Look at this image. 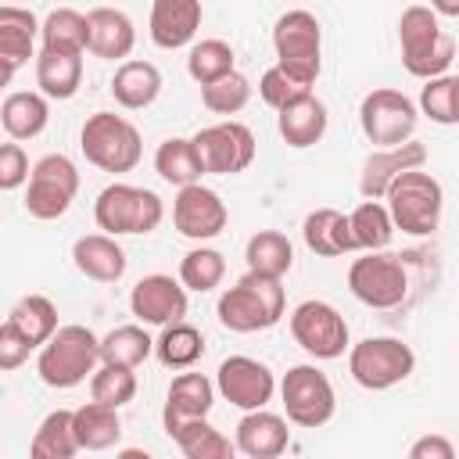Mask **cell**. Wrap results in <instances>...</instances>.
Masks as SVG:
<instances>
[{"mask_svg": "<svg viewBox=\"0 0 459 459\" xmlns=\"http://www.w3.org/2000/svg\"><path fill=\"white\" fill-rule=\"evenodd\" d=\"M32 351H36L32 341H29L11 319H4V326H0V369H4V373L18 369Z\"/></svg>", "mask_w": 459, "mask_h": 459, "instance_id": "cell-47", "label": "cell"}, {"mask_svg": "<svg viewBox=\"0 0 459 459\" xmlns=\"http://www.w3.org/2000/svg\"><path fill=\"white\" fill-rule=\"evenodd\" d=\"M154 355V337L143 330V323H122L115 330H108L100 337V362H115V366H143Z\"/></svg>", "mask_w": 459, "mask_h": 459, "instance_id": "cell-36", "label": "cell"}, {"mask_svg": "<svg viewBox=\"0 0 459 459\" xmlns=\"http://www.w3.org/2000/svg\"><path fill=\"white\" fill-rule=\"evenodd\" d=\"M301 240L312 255L319 258H341L355 251V237H351V219L337 208H316L305 215L301 222Z\"/></svg>", "mask_w": 459, "mask_h": 459, "instance_id": "cell-26", "label": "cell"}, {"mask_svg": "<svg viewBox=\"0 0 459 459\" xmlns=\"http://www.w3.org/2000/svg\"><path fill=\"white\" fill-rule=\"evenodd\" d=\"M237 68V54H233V47L226 43V39H197L194 47H190V54H186V72H190V79L197 82V86H208V82H215V79H222V75H230Z\"/></svg>", "mask_w": 459, "mask_h": 459, "instance_id": "cell-40", "label": "cell"}, {"mask_svg": "<svg viewBox=\"0 0 459 459\" xmlns=\"http://www.w3.org/2000/svg\"><path fill=\"white\" fill-rule=\"evenodd\" d=\"M273 50H276V65H283L290 75L316 86V79L323 72V25H319V18L305 7L283 11L273 25Z\"/></svg>", "mask_w": 459, "mask_h": 459, "instance_id": "cell-8", "label": "cell"}, {"mask_svg": "<svg viewBox=\"0 0 459 459\" xmlns=\"http://www.w3.org/2000/svg\"><path fill=\"white\" fill-rule=\"evenodd\" d=\"M455 126H459V75H455Z\"/></svg>", "mask_w": 459, "mask_h": 459, "instance_id": "cell-50", "label": "cell"}, {"mask_svg": "<svg viewBox=\"0 0 459 459\" xmlns=\"http://www.w3.org/2000/svg\"><path fill=\"white\" fill-rule=\"evenodd\" d=\"M50 122V97L39 90H14L0 104V126L7 140H36Z\"/></svg>", "mask_w": 459, "mask_h": 459, "instance_id": "cell-28", "label": "cell"}, {"mask_svg": "<svg viewBox=\"0 0 459 459\" xmlns=\"http://www.w3.org/2000/svg\"><path fill=\"white\" fill-rule=\"evenodd\" d=\"M430 7H434L441 18H459V0H430Z\"/></svg>", "mask_w": 459, "mask_h": 459, "instance_id": "cell-49", "label": "cell"}, {"mask_svg": "<svg viewBox=\"0 0 459 459\" xmlns=\"http://www.w3.org/2000/svg\"><path fill=\"white\" fill-rule=\"evenodd\" d=\"M75 434H79L82 452H108L122 437V416L115 405L90 398L86 405L75 409Z\"/></svg>", "mask_w": 459, "mask_h": 459, "instance_id": "cell-32", "label": "cell"}, {"mask_svg": "<svg viewBox=\"0 0 459 459\" xmlns=\"http://www.w3.org/2000/svg\"><path fill=\"white\" fill-rule=\"evenodd\" d=\"M100 366V337L82 323H61L57 333L39 348L36 373L47 387L68 391L93 377Z\"/></svg>", "mask_w": 459, "mask_h": 459, "instance_id": "cell-2", "label": "cell"}, {"mask_svg": "<svg viewBox=\"0 0 459 459\" xmlns=\"http://www.w3.org/2000/svg\"><path fill=\"white\" fill-rule=\"evenodd\" d=\"M190 298L183 280H172L169 273H151L143 280L133 283L129 290V312L143 323V326H169L186 319Z\"/></svg>", "mask_w": 459, "mask_h": 459, "instance_id": "cell-17", "label": "cell"}, {"mask_svg": "<svg viewBox=\"0 0 459 459\" xmlns=\"http://www.w3.org/2000/svg\"><path fill=\"white\" fill-rule=\"evenodd\" d=\"M287 312V294H283V283L276 276H265V273H244L233 287H226L219 294V305H215V316L226 330L233 333H258V330H269L283 319Z\"/></svg>", "mask_w": 459, "mask_h": 459, "instance_id": "cell-1", "label": "cell"}, {"mask_svg": "<svg viewBox=\"0 0 459 459\" xmlns=\"http://www.w3.org/2000/svg\"><path fill=\"white\" fill-rule=\"evenodd\" d=\"M416 122H420V104L394 86H377L359 104V126L366 140L377 147H394L412 140Z\"/></svg>", "mask_w": 459, "mask_h": 459, "instance_id": "cell-10", "label": "cell"}, {"mask_svg": "<svg viewBox=\"0 0 459 459\" xmlns=\"http://www.w3.org/2000/svg\"><path fill=\"white\" fill-rule=\"evenodd\" d=\"M7 319L32 341V348L39 351L54 333H57V305L47 294H25L14 301V308L7 312Z\"/></svg>", "mask_w": 459, "mask_h": 459, "instance_id": "cell-37", "label": "cell"}, {"mask_svg": "<svg viewBox=\"0 0 459 459\" xmlns=\"http://www.w3.org/2000/svg\"><path fill=\"white\" fill-rule=\"evenodd\" d=\"M247 100H251V79L244 75V72H230V75H222V79H215V82H208V86H201V104L212 111V115H237V111H244L247 108Z\"/></svg>", "mask_w": 459, "mask_h": 459, "instance_id": "cell-43", "label": "cell"}, {"mask_svg": "<svg viewBox=\"0 0 459 459\" xmlns=\"http://www.w3.org/2000/svg\"><path fill=\"white\" fill-rule=\"evenodd\" d=\"M194 143H197V154H201L208 176H237L258 154L255 133L244 122H233V118L197 129L194 133Z\"/></svg>", "mask_w": 459, "mask_h": 459, "instance_id": "cell-14", "label": "cell"}, {"mask_svg": "<svg viewBox=\"0 0 459 459\" xmlns=\"http://www.w3.org/2000/svg\"><path fill=\"white\" fill-rule=\"evenodd\" d=\"M215 387L233 409L247 412V409H265L280 384L265 362H258L251 355H230L215 369Z\"/></svg>", "mask_w": 459, "mask_h": 459, "instance_id": "cell-15", "label": "cell"}, {"mask_svg": "<svg viewBox=\"0 0 459 459\" xmlns=\"http://www.w3.org/2000/svg\"><path fill=\"white\" fill-rule=\"evenodd\" d=\"M39 43L47 50H68L86 54L90 47V18L75 7H54L39 25Z\"/></svg>", "mask_w": 459, "mask_h": 459, "instance_id": "cell-34", "label": "cell"}, {"mask_svg": "<svg viewBox=\"0 0 459 459\" xmlns=\"http://www.w3.org/2000/svg\"><path fill=\"white\" fill-rule=\"evenodd\" d=\"M416 369V351L398 337H366L348 348V373L366 391H391Z\"/></svg>", "mask_w": 459, "mask_h": 459, "instance_id": "cell-9", "label": "cell"}, {"mask_svg": "<svg viewBox=\"0 0 459 459\" xmlns=\"http://www.w3.org/2000/svg\"><path fill=\"white\" fill-rule=\"evenodd\" d=\"M305 93H312V82H305V79L290 75L283 65L265 68V72H262V79H258V97H262L273 111L287 108L290 100H298V97H305Z\"/></svg>", "mask_w": 459, "mask_h": 459, "instance_id": "cell-45", "label": "cell"}, {"mask_svg": "<svg viewBox=\"0 0 459 459\" xmlns=\"http://www.w3.org/2000/svg\"><path fill=\"white\" fill-rule=\"evenodd\" d=\"M233 441L247 459H276L290 448V420L269 409H247L237 423Z\"/></svg>", "mask_w": 459, "mask_h": 459, "instance_id": "cell-21", "label": "cell"}, {"mask_svg": "<svg viewBox=\"0 0 459 459\" xmlns=\"http://www.w3.org/2000/svg\"><path fill=\"white\" fill-rule=\"evenodd\" d=\"M348 290L369 305V308H394L409 294V276L398 255L384 251H362L348 265Z\"/></svg>", "mask_w": 459, "mask_h": 459, "instance_id": "cell-13", "label": "cell"}, {"mask_svg": "<svg viewBox=\"0 0 459 459\" xmlns=\"http://www.w3.org/2000/svg\"><path fill=\"white\" fill-rule=\"evenodd\" d=\"M384 204L394 219V230L409 233V237H430L441 226V212H445V190L441 183L420 169H405L384 194Z\"/></svg>", "mask_w": 459, "mask_h": 459, "instance_id": "cell-5", "label": "cell"}, {"mask_svg": "<svg viewBox=\"0 0 459 459\" xmlns=\"http://www.w3.org/2000/svg\"><path fill=\"white\" fill-rule=\"evenodd\" d=\"M455 445L445 434H423L409 445V459H452Z\"/></svg>", "mask_w": 459, "mask_h": 459, "instance_id": "cell-48", "label": "cell"}, {"mask_svg": "<svg viewBox=\"0 0 459 459\" xmlns=\"http://www.w3.org/2000/svg\"><path fill=\"white\" fill-rule=\"evenodd\" d=\"M154 172L165 183H172L176 190L190 186V183H201V176H208L204 161L197 154L194 136H169V140H161L158 151H154Z\"/></svg>", "mask_w": 459, "mask_h": 459, "instance_id": "cell-30", "label": "cell"}, {"mask_svg": "<svg viewBox=\"0 0 459 459\" xmlns=\"http://www.w3.org/2000/svg\"><path fill=\"white\" fill-rule=\"evenodd\" d=\"M230 222V208L226 201L204 186V183H190V186H179L176 201H172V226L179 230V237L186 240H215Z\"/></svg>", "mask_w": 459, "mask_h": 459, "instance_id": "cell-16", "label": "cell"}, {"mask_svg": "<svg viewBox=\"0 0 459 459\" xmlns=\"http://www.w3.org/2000/svg\"><path fill=\"white\" fill-rule=\"evenodd\" d=\"M72 262L86 280L118 283L126 276V251L111 233H86L72 244Z\"/></svg>", "mask_w": 459, "mask_h": 459, "instance_id": "cell-25", "label": "cell"}, {"mask_svg": "<svg viewBox=\"0 0 459 459\" xmlns=\"http://www.w3.org/2000/svg\"><path fill=\"white\" fill-rule=\"evenodd\" d=\"M427 161V147L420 140H405L394 147H377L369 151V158L362 161L359 172V194L366 201H384L387 186L405 172V169H420Z\"/></svg>", "mask_w": 459, "mask_h": 459, "instance_id": "cell-18", "label": "cell"}, {"mask_svg": "<svg viewBox=\"0 0 459 459\" xmlns=\"http://www.w3.org/2000/svg\"><path fill=\"white\" fill-rule=\"evenodd\" d=\"M441 14L434 7L412 4L398 18V43H402V65L416 79L445 75L455 57V39L441 29Z\"/></svg>", "mask_w": 459, "mask_h": 459, "instance_id": "cell-3", "label": "cell"}, {"mask_svg": "<svg viewBox=\"0 0 459 459\" xmlns=\"http://www.w3.org/2000/svg\"><path fill=\"white\" fill-rule=\"evenodd\" d=\"M79 147L86 161L100 172H133L143 158V136L140 129L115 111H93L79 129Z\"/></svg>", "mask_w": 459, "mask_h": 459, "instance_id": "cell-4", "label": "cell"}, {"mask_svg": "<svg viewBox=\"0 0 459 459\" xmlns=\"http://www.w3.org/2000/svg\"><path fill=\"white\" fill-rule=\"evenodd\" d=\"M161 93V72L158 65L151 61H136V57H126L118 61L115 75H111V97L118 108L126 111H143L158 100Z\"/></svg>", "mask_w": 459, "mask_h": 459, "instance_id": "cell-27", "label": "cell"}, {"mask_svg": "<svg viewBox=\"0 0 459 459\" xmlns=\"http://www.w3.org/2000/svg\"><path fill=\"white\" fill-rule=\"evenodd\" d=\"M169 437L176 441V448H179L186 459H233V455H237V441H230L222 430H215V427L208 423V416L183 423V427L172 430Z\"/></svg>", "mask_w": 459, "mask_h": 459, "instance_id": "cell-38", "label": "cell"}, {"mask_svg": "<svg viewBox=\"0 0 459 459\" xmlns=\"http://www.w3.org/2000/svg\"><path fill=\"white\" fill-rule=\"evenodd\" d=\"M244 262L251 273H265V276L283 280L294 265V244L280 230H258L244 247Z\"/></svg>", "mask_w": 459, "mask_h": 459, "instance_id": "cell-35", "label": "cell"}, {"mask_svg": "<svg viewBox=\"0 0 459 459\" xmlns=\"http://www.w3.org/2000/svg\"><path fill=\"white\" fill-rule=\"evenodd\" d=\"M280 402H283V416L301 430L326 427L337 412V391L316 362H301V366H290L283 373Z\"/></svg>", "mask_w": 459, "mask_h": 459, "instance_id": "cell-7", "label": "cell"}, {"mask_svg": "<svg viewBox=\"0 0 459 459\" xmlns=\"http://www.w3.org/2000/svg\"><path fill=\"white\" fill-rule=\"evenodd\" d=\"M290 337L316 362L341 359L351 348L348 319L330 301H319V298H308V301L294 305V312H290Z\"/></svg>", "mask_w": 459, "mask_h": 459, "instance_id": "cell-12", "label": "cell"}, {"mask_svg": "<svg viewBox=\"0 0 459 459\" xmlns=\"http://www.w3.org/2000/svg\"><path fill=\"white\" fill-rule=\"evenodd\" d=\"M93 219L104 233H154L165 219V204L154 190L136 183H108L93 201Z\"/></svg>", "mask_w": 459, "mask_h": 459, "instance_id": "cell-6", "label": "cell"}, {"mask_svg": "<svg viewBox=\"0 0 459 459\" xmlns=\"http://www.w3.org/2000/svg\"><path fill=\"white\" fill-rule=\"evenodd\" d=\"M75 452H82L79 434H75V409H54L39 420L29 455L32 459H72Z\"/></svg>", "mask_w": 459, "mask_h": 459, "instance_id": "cell-31", "label": "cell"}, {"mask_svg": "<svg viewBox=\"0 0 459 459\" xmlns=\"http://www.w3.org/2000/svg\"><path fill=\"white\" fill-rule=\"evenodd\" d=\"M420 115H427L437 126H455V75H434L423 79L420 90Z\"/></svg>", "mask_w": 459, "mask_h": 459, "instance_id": "cell-44", "label": "cell"}, {"mask_svg": "<svg viewBox=\"0 0 459 459\" xmlns=\"http://www.w3.org/2000/svg\"><path fill=\"white\" fill-rule=\"evenodd\" d=\"M204 22V7L201 0H154L151 4V43L161 50H179L186 43H194L197 29Z\"/></svg>", "mask_w": 459, "mask_h": 459, "instance_id": "cell-22", "label": "cell"}, {"mask_svg": "<svg viewBox=\"0 0 459 459\" xmlns=\"http://www.w3.org/2000/svg\"><path fill=\"white\" fill-rule=\"evenodd\" d=\"M326 126H330V115H326V104L316 93H305V97H298V100H290L287 108L276 111V129H280L283 143L294 147V151L316 147L326 136Z\"/></svg>", "mask_w": 459, "mask_h": 459, "instance_id": "cell-24", "label": "cell"}, {"mask_svg": "<svg viewBox=\"0 0 459 459\" xmlns=\"http://www.w3.org/2000/svg\"><path fill=\"white\" fill-rule=\"evenodd\" d=\"M39 25L43 22L29 7H18V4L0 7V79L4 86L14 79L22 65H29V57H36Z\"/></svg>", "mask_w": 459, "mask_h": 459, "instance_id": "cell-19", "label": "cell"}, {"mask_svg": "<svg viewBox=\"0 0 459 459\" xmlns=\"http://www.w3.org/2000/svg\"><path fill=\"white\" fill-rule=\"evenodd\" d=\"M215 380H208L204 373H179L172 377L169 391H165V409H161V427L165 434L179 430L190 420H204L215 405Z\"/></svg>", "mask_w": 459, "mask_h": 459, "instance_id": "cell-20", "label": "cell"}, {"mask_svg": "<svg viewBox=\"0 0 459 459\" xmlns=\"http://www.w3.org/2000/svg\"><path fill=\"white\" fill-rule=\"evenodd\" d=\"M29 176H32V169H29V154H25L22 140H7L0 147V190H18L29 183Z\"/></svg>", "mask_w": 459, "mask_h": 459, "instance_id": "cell-46", "label": "cell"}, {"mask_svg": "<svg viewBox=\"0 0 459 459\" xmlns=\"http://www.w3.org/2000/svg\"><path fill=\"white\" fill-rule=\"evenodd\" d=\"M90 18V54L100 61H126L136 47V25L126 11L118 7H93L86 11Z\"/></svg>", "mask_w": 459, "mask_h": 459, "instance_id": "cell-23", "label": "cell"}, {"mask_svg": "<svg viewBox=\"0 0 459 459\" xmlns=\"http://www.w3.org/2000/svg\"><path fill=\"white\" fill-rule=\"evenodd\" d=\"M136 369L133 366H115V362H100L90 377V398L104 402V405H129L136 398Z\"/></svg>", "mask_w": 459, "mask_h": 459, "instance_id": "cell-42", "label": "cell"}, {"mask_svg": "<svg viewBox=\"0 0 459 459\" xmlns=\"http://www.w3.org/2000/svg\"><path fill=\"white\" fill-rule=\"evenodd\" d=\"M36 86L50 100H68L82 86V54L68 50H47L39 47L36 54Z\"/></svg>", "mask_w": 459, "mask_h": 459, "instance_id": "cell-29", "label": "cell"}, {"mask_svg": "<svg viewBox=\"0 0 459 459\" xmlns=\"http://www.w3.org/2000/svg\"><path fill=\"white\" fill-rule=\"evenodd\" d=\"M201 355H204V333L186 319L161 326V333L154 337V359L165 369H190Z\"/></svg>", "mask_w": 459, "mask_h": 459, "instance_id": "cell-33", "label": "cell"}, {"mask_svg": "<svg viewBox=\"0 0 459 459\" xmlns=\"http://www.w3.org/2000/svg\"><path fill=\"white\" fill-rule=\"evenodd\" d=\"M79 194V169L68 154H43L25 183V212L39 222L61 219Z\"/></svg>", "mask_w": 459, "mask_h": 459, "instance_id": "cell-11", "label": "cell"}, {"mask_svg": "<svg viewBox=\"0 0 459 459\" xmlns=\"http://www.w3.org/2000/svg\"><path fill=\"white\" fill-rule=\"evenodd\" d=\"M348 219H351L355 251H384L394 237V219L384 201H362Z\"/></svg>", "mask_w": 459, "mask_h": 459, "instance_id": "cell-39", "label": "cell"}, {"mask_svg": "<svg viewBox=\"0 0 459 459\" xmlns=\"http://www.w3.org/2000/svg\"><path fill=\"white\" fill-rule=\"evenodd\" d=\"M222 276H226V258H222V251H215V247L197 244V247H190V251L183 255V262H179V280H183V287L194 290V294L215 290V287L222 283Z\"/></svg>", "mask_w": 459, "mask_h": 459, "instance_id": "cell-41", "label": "cell"}]
</instances>
